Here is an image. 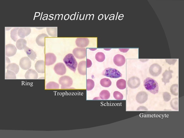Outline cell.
<instances>
[{
	"mask_svg": "<svg viewBox=\"0 0 184 138\" xmlns=\"http://www.w3.org/2000/svg\"><path fill=\"white\" fill-rule=\"evenodd\" d=\"M144 85L145 88L148 91L153 94L158 93L159 87L157 81L154 79L148 77L144 81Z\"/></svg>",
	"mask_w": 184,
	"mask_h": 138,
	"instance_id": "cell-1",
	"label": "cell"
},
{
	"mask_svg": "<svg viewBox=\"0 0 184 138\" xmlns=\"http://www.w3.org/2000/svg\"><path fill=\"white\" fill-rule=\"evenodd\" d=\"M63 61L69 68L75 72L78 63L73 54L71 53L67 54L63 58Z\"/></svg>",
	"mask_w": 184,
	"mask_h": 138,
	"instance_id": "cell-2",
	"label": "cell"
},
{
	"mask_svg": "<svg viewBox=\"0 0 184 138\" xmlns=\"http://www.w3.org/2000/svg\"><path fill=\"white\" fill-rule=\"evenodd\" d=\"M103 75L112 78H116L122 76V74L117 70L110 67L105 69L102 73Z\"/></svg>",
	"mask_w": 184,
	"mask_h": 138,
	"instance_id": "cell-3",
	"label": "cell"
},
{
	"mask_svg": "<svg viewBox=\"0 0 184 138\" xmlns=\"http://www.w3.org/2000/svg\"><path fill=\"white\" fill-rule=\"evenodd\" d=\"M59 83L61 85V89L66 88L70 87L73 84L72 78L67 76H64L61 77L59 80Z\"/></svg>",
	"mask_w": 184,
	"mask_h": 138,
	"instance_id": "cell-4",
	"label": "cell"
},
{
	"mask_svg": "<svg viewBox=\"0 0 184 138\" xmlns=\"http://www.w3.org/2000/svg\"><path fill=\"white\" fill-rule=\"evenodd\" d=\"M73 53L75 57L78 59H82L86 56V50L84 48H76L73 51Z\"/></svg>",
	"mask_w": 184,
	"mask_h": 138,
	"instance_id": "cell-5",
	"label": "cell"
},
{
	"mask_svg": "<svg viewBox=\"0 0 184 138\" xmlns=\"http://www.w3.org/2000/svg\"><path fill=\"white\" fill-rule=\"evenodd\" d=\"M19 65L22 69L27 70L31 66V61L28 57H24L22 58L20 60Z\"/></svg>",
	"mask_w": 184,
	"mask_h": 138,
	"instance_id": "cell-6",
	"label": "cell"
},
{
	"mask_svg": "<svg viewBox=\"0 0 184 138\" xmlns=\"http://www.w3.org/2000/svg\"><path fill=\"white\" fill-rule=\"evenodd\" d=\"M162 71V68L161 66L156 63L151 65L149 68L150 74L154 76H158L161 73Z\"/></svg>",
	"mask_w": 184,
	"mask_h": 138,
	"instance_id": "cell-7",
	"label": "cell"
},
{
	"mask_svg": "<svg viewBox=\"0 0 184 138\" xmlns=\"http://www.w3.org/2000/svg\"><path fill=\"white\" fill-rule=\"evenodd\" d=\"M55 72L57 74L62 75L65 74L66 70L64 64L61 62L56 64L54 67Z\"/></svg>",
	"mask_w": 184,
	"mask_h": 138,
	"instance_id": "cell-8",
	"label": "cell"
},
{
	"mask_svg": "<svg viewBox=\"0 0 184 138\" xmlns=\"http://www.w3.org/2000/svg\"><path fill=\"white\" fill-rule=\"evenodd\" d=\"M17 49L15 46L12 44H8L5 46V55L8 57L14 56L16 54Z\"/></svg>",
	"mask_w": 184,
	"mask_h": 138,
	"instance_id": "cell-9",
	"label": "cell"
},
{
	"mask_svg": "<svg viewBox=\"0 0 184 138\" xmlns=\"http://www.w3.org/2000/svg\"><path fill=\"white\" fill-rule=\"evenodd\" d=\"M140 83V79L137 77L134 76L130 78L127 82L128 86L132 88H135L138 87Z\"/></svg>",
	"mask_w": 184,
	"mask_h": 138,
	"instance_id": "cell-10",
	"label": "cell"
},
{
	"mask_svg": "<svg viewBox=\"0 0 184 138\" xmlns=\"http://www.w3.org/2000/svg\"><path fill=\"white\" fill-rule=\"evenodd\" d=\"M56 57L52 53H48L45 55V64L46 65L49 66L54 64L56 61Z\"/></svg>",
	"mask_w": 184,
	"mask_h": 138,
	"instance_id": "cell-11",
	"label": "cell"
},
{
	"mask_svg": "<svg viewBox=\"0 0 184 138\" xmlns=\"http://www.w3.org/2000/svg\"><path fill=\"white\" fill-rule=\"evenodd\" d=\"M31 30L29 27H20L18 31V35L19 37L24 38L31 33Z\"/></svg>",
	"mask_w": 184,
	"mask_h": 138,
	"instance_id": "cell-12",
	"label": "cell"
},
{
	"mask_svg": "<svg viewBox=\"0 0 184 138\" xmlns=\"http://www.w3.org/2000/svg\"><path fill=\"white\" fill-rule=\"evenodd\" d=\"M113 61L116 65L120 66H123L125 63V58L123 55L120 54H117L114 57Z\"/></svg>",
	"mask_w": 184,
	"mask_h": 138,
	"instance_id": "cell-13",
	"label": "cell"
},
{
	"mask_svg": "<svg viewBox=\"0 0 184 138\" xmlns=\"http://www.w3.org/2000/svg\"><path fill=\"white\" fill-rule=\"evenodd\" d=\"M75 43L76 45L78 47L84 48L88 45L89 41L87 38L78 37L76 39Z\"/></svg>",
	"mask_w": 184,
	"mask_h": 138,
	"instance_id": "cell-14",
	"label": "cell"
},
{
	"mask_svg": "<svg viewBox=\"0 0 184 138\" xmlns=\"http://www.w3.org/2000/svg\"><path fill=\"white\" fill-rule=\"evenodd\" d=\"M45 62L42 60L37 61L35 64L36 71L39 73H44L45 72Z\"/></svg>",
	"mask_w": 184,
	"mask_h": 138,
	"instance_id": "cell-15",
	"label": "cell"
},
{
	"mask_svg": "<svg viewBox=\"0 0 184 138\" xmlns=\"http://www.w3.org/2000/svg\"><path fill=\"white\" fill-rule=\"evenodd\" d=\"M148 95L145 92L141 91L137 94L136 98L137 102L140 104H142L145 102L147 100Z\"/></svg>",
	"mask_w": 184,
	"mask_h": 138,
	"instance_id": "cell-16",
	"label": "cell"
},
{
	"mask_svg": "<svg viewBox=\"0 0 184 138\" xmlns=\"http://www.w3.org/2000/svg\"><path fill=\"white\" fill-rule=\"evenodd\" d=\"M173 72L172 71L170 70L169 67L168 70H166L163 74V77L162 78V80L163 82H164L165 85L167 83L169 82L170 80L172 77V74Z\"/></svg>",
	"mask_w": 184,
	"mask_h": 138,
	"instance_id": "cell-17",
	"label": "cell"
},
{
	"mask_svg": "<svg viewBox=\"0 0 184 138\" xmlns=\"http://www.w3.org/2000/svg\"><path fill=\"white\" fill-rule=\"evenodd\" d=\"M49 36L45 33H42L36 37V42L38 45L41 47L45 45V38Z\"/></svg>",
	"mask_w": 184,
	"mask_h": 138,
	"instance_id": "cell-18",
	"label": "cell"
},
{
	"mask_svg": "<svg viewBox=\"0 0 184 138\" xmlns=\"http://www.w3.org/2000/svg\"><path fill=\"white\" fill-rule=\"evenodd\" d=\"M25 77L27 79H36L38 77V74L35 70L29 69L26 72Z\"/></svg>",
	"mask_w": 184,
	"mask_h": 138,
	"instance_id": "cell-19",
	"label": "cell"
},
{
	"mask_svg": "<svg viewBox=\"0 0 184 138\" xmlns=\"http://www.w3.org/2000/svg\"><path fill=\"white\" fill-rule=\"evenodd\" d=\"M78 70L79 73L82 75L86 74V61L85 60L80 62L78 65Z\"/></svg>",
	"mask_w": 184,
	"mask_h": 138,
	"instance_id": "cell-20",
	"label": "cell"
},
{
	"mask_svg": "<svg viewBox=\"0 0 184 138\" xmlns=\"http://www.w3.org/2000/svg\"><path fill=\"white\" fill-rule=\"evenodd\" d=\"M24 50L28 57L31 60L34 61L37 57L36 52L27 46L25 47Z\"/></svg>",
	"mask_w": 184,
	"mask_h": 138,
	"instance_id": "cell-21",
	"label": "cell"
},
{
	"mask_svg": "<svg viewBox=\"0 0 184 138\" xmlns=\"http://www.w3.org/2000/svg\"><path fill=\"white\" fill-rule=\"evenodd\" d=\"M27 41L25 39L20 38L17 40L16 42V46L17 49L19 50L24 49L26 46Z\"/></svg>",
	"mask_w": 184,
	"mask_h": 138,
	"instance_id": "cell-22",
	"label": "cell"
},
{
	"mask_svg": "<svg viewBox=\"0 0 184 138\" xmlns=\"http://www.w3.org/2000/svg\"><path fill=\"white\" fill-rule=\"evenodd\" d=\"M8 70L14 72L16 74L18 73L19 70V66L14 63H12L9 64L6 68Z\"/></svg>",
	"mask_w": 184,
	"mask_h": 138,
	"instance_id": "cell-23",
	"label": "cell"
},
{
	"mask_svg": "<svg viewBox=\"0 0 184 138\" xmlns=\"http://www.w3.org/2000/svg\"><path fill=\"white\" fill-rule=\"evenodd\" d=\"M57 27H48L46 30L48 34L52 37H57Z\"/></svg>",
	"mask_w": 184,
	"mask_h": 138,
	"instance_id": "cell-24",
	"label": "cell"
},
{
	"mask_svg": "<svg viewBox=\"0 0 184 138\" xmlns=\"http://www.w3.org/2000/svg\"><path fill=\"white\" fill-rule=\"evenodd\" d=\"M19 28V27H15L10 31V37L14 41H16L18 38V31Z\"/></svg>",
	"mask_w": 184,
	"mask_h": 138,
	"instance_id": "cell-25",
	"label": "cell"
},
{
	"mask_svg": "<svg viewBox=\"0 0 184 138\" xmlns=\"http://www.w3.org/2000/svg\"><path fill=\"white\" fill-rule=\"evenodd\" d=\"M100 83L102 86L105 87H109L111 84V82L110 80L106 78L102 79L100 81Z\"/></svg>",
	"mask_w": 184,
	"mask_h": 138,
	"instance_id": "cell-26",
	"label": "cell"
},
{
	"mask_svg": "<svg viewBox=\"0 0 184 138\" xmlns=\"http://www.w3.org/2000/svg\"><path fill=\"white\" fill-rule=\"evenodd\" d=\"M110 96V93L107 90H102L99 94L100 97L102 100L108 99Z\"/></svg>",
	"mask_w": 184,
	"mask_h": 138,
	"instance_id": "cell-27",
	"label": "cell"
},
{
	"mask_svg": "<svg viewBox=\"0 0 184 138\" xmlns=\"http://www.w3.org/2000/svg\"><path fill=\"white\" fill-rule=\"evenodd\" d=\"M116 85L119 89H124L126 87V81L123 79H119L117 82Z\"/></svg>",
	"mask_w": 184,
	"mask_h": 138,
	"instance_id": "cell-28",
	"label": "cell"
},
{
	"mask_svg": "<svg viewBox=\"0 0 184 138\" xmlns=\"http://www.w3.org/2000/svg\"><path fill=\"white\" fill-rule=\"evenodd\" d=\"M95 57L96 60L98 62H103L105 59V56L104 54L101 52L97 53L95 55Z\"/></svg>",
	"mask_w": 184,
	"mask_h": 138,
	"instance_id": "cell-29",
	"label": "cell"
},
{
	"mask_svg": "<svg viewBox=\"0 0 184 138\" xmlns=\"http://www.w3.org/2000/svg\"><path fill=\"white\" fill-rule=\"evenodd\" d=\"M5 79H16V74L13 72L7 70L5 74Z\"/></svg>",
	"mask_w": 184,
	"mask_h": 138,
	"instance_id": "cell-30",
	"label": "cell"
},
{
	"mask_svg": "<svg viewBox=\"0 0 184 138\" xmlns=\"http://www.w3.org/2000/svg\"><path fill=\"white\" fill-rule=\"evenodd\" d=\"M59 88V84L54 82H50L46 85V88L47 89H58Z\"/></svg>",
	"mask_w": 184,
	"mask_h": 138,
	"instance_id": "cell-31",
	"label": "cell"
},
{
	"mask_svg": "<svg viewBox=\"0 0 184 138\" xmlns=\"http://www.w3.org/2000/svg\"><path fill=\"white\" fill-rule=\"evenodd\" d=\"M170 91L171 94L177 96L178 95V86L177 84H174L172 85L170 88Z\"/></svg>",
	"mask_w": 184,
	"mask_h": 138,
	"instance_id": "cell-32",
	"label": "cell"
},
{
	"mask_svg": "<svg viewBox=\"0 0 184 138\" xmlns=\"http://www.w3.org/2000/svg\"><path fill=\"white\" fill-rule=\"evenodd\" d=\"M95 85L94 81L90 79L86 80V90H90L93 89Z\"/></svg>",
	"mask_w": 184,
	"mask_h": 138,
	"instance_id": "cell-33",
	"label": "cell"
},
{
	"mask_svg": "<svg viewBox=\"0 0 184 138\" xmlns=\"http://www.w3.org/2000/svg\"><path fill=\"white\" fill-rule=\"evenodd\" d=\"M172 107L174 109L177 110L178 108V98H174L170 102Z\"/></svg>",
	"mask_w": 184,
	"mask_h": 138,
	"instance_id": "cell-34",
	"label": "cell"
},
{
	"mask_svg": "<svg viewBox=\"0 0 184 138\" xmlns=\"http://www.w3.org/2000/svg\"><path fill=\"white\" fill-rule=\"evenodd\" d=\"M113 96L114 98L117 100H122L123 98V95L118 91H115L114 92Z\"/></svg>",
	"mask_w": 184,
	"mask_h": 138,
	"instance_id": "cell-35",
	"label": "cell"
},
{
	"mask_svg": "<svg viewBox=\"0 0 184 138\" xmlns=\"http://www.w3.org/2000/svg\"><path fill=\"white\" fill-rule=\"evenodd\" d=\"M163 96L164 101L166 102L169 101L171 99L170 94L167 92H164L163 94Z\"/></svg>",
	"mask_w": 184,
	"mask_h": 138,
	"instance_id": "cell-36",
	"label": "cell"
},
{
	"mask_svg": "<svg viewBox=\"0 0 184 138\" xmlns=\"http://www.w3.org/2000/svg\"><path fill=\"white\" fill-rule=\"evenodd\" d=\"M92 65V63L90 60L87 59L86 61V66L87 68L90 67Z\"/></svg>",
	"mask_w": 184,
	"mask_h": 138,
	"instance_id": "cell-37",
	"label": "cell"
},
{
	"mask_svg": "<svg viewBox=\"0 0 184 138\" xmlns=\"http://www.w3.org/2000/svg\"><path fill=\"white\" fill-rule=\"evenodd\" d=\"M119 50L120 51L122 52L125 53L127 52L128 51L129 49H128L121 48L119 49Z\"/></svg>",
	"mask_w": 184,
	"mask_h": 138,
	"instance_id": "cell-38",
	"label": "cell"
},
{
	"mask_svg": "<svg viewBox=\"0 0 184 138\" xmlns=\"http://www.w3.org/2000/svg\"><path fill=\"white\" fill-rule=\"evenodd\" d=\"M90 49H89L90 50H91L93 51L95 50H96L97 49H92V48L91 49V48Z\"/></svg>",
	"mask_w": 184,
	"mask_h": 138,
	"instance_id": "cell-39",
	"label": "cell"
},
{
	"mask_svg": "<svg viewBox=\"0 0 184 138\" xmlns=\"http://www.w3.org/2000/svg\"><path fill=\"white\" fill-rule=\"evenodd\" d=\"M104 49L106 50H110V49Z\"/></svg>",
	"mask_w": 184,
	"mask_h": 138,
	"instance_id": "cell-40",
	"label": "cell"
}]
</instances>
